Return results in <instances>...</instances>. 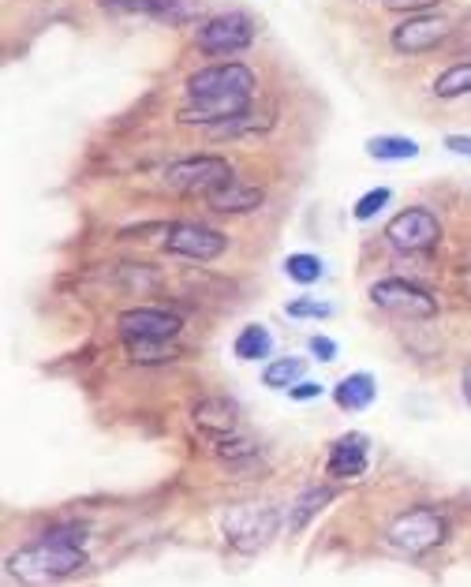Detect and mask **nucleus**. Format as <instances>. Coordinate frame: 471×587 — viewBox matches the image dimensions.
<instances>
[{
	"label": "nucleus",
	"instance_id": "obj_1",
	"mask_svg": "<svg viewBox=\"0 0 471 587\" xmlns=\"http://www.w3.org/2000/svg\"><path fill=\"white\" fill-rule=\"evenodd\" d=\"M255 98V72L247 64H214L187 75V105L176 113L180 124L214 128L221 120H232L251 109Z\"/></svg>",
	"mask_w": 471,
	"mask_h": 587
},
{
	"label": "nucleus",
	"instance_id": "obj_2",
	"mask_svg": "<svg viewBox=\"0 0 471 587\" xmlns=\"http://www.w3.org/2000/svg\"><path fill=\"white\" fill-rule=\"evenodd\" d=\"M86 565V535L79 528H53L42 539L19 546L8 558V573L23 587H49Z\"/></svg>",
	"mask_w": 471,
	"mask_h": 587
},
{
	"label": "nucleus",
	"instance_id": "obj_3",
	"mask_svg": "<svg viewBox=\"0 0 471 587\" xmlns=\"http://www.w3.org/2000/svg\"><path fill=\"white\" fill-rule=\"evenodd\" d=\"M281 509L270 502H240L229 505L221 513V531H225V543L240 554H258L262 546H270V539L281 531Z\"/></svg>",
	"mask_w": 471,
	"mask_h": 587
},
{
	"label": "nucleus",
	"instance_id": "obj_4",
	"mask_svg": "<svg viewBox=\"0 0 471 587\" xmlns=\"http://www.w3.org/2000/svg\"><path fill=\"white\" fill-rule=\"evenodd\" d=\"M445 535H449V524H445V516L438 509L412 505L400 516H393V524L386 528V546L397 550L400 558H423L434 546L445 543Z\"/></svg>",
	"mask_w": 471,
	"mask_h": 587
},
{
	"label": "nucleus",
	"instance_id": "obj_5",
	"mask_svg": "<svg viewBox=\"0 0 471 587\" xmlns=\"http://www.w3.org/2000/svg\"><path fill=\"white\" fill-rule=\"evenodd\" d=\"M255 19L247 12H221L210 15L206 23L195 30V45L210 57H236L247 45L255 42Z\"/></svg>",
	"mask_w": 471,
	"mask_h": 587
},
{
	"label": "nucleus",
	"instance_id": "obj_6",
	"mask_svg": "<svg viewBox=\"0 0 471 587\" xmlns=\"http://www.w3.org/2000/svg\"><path fill=\"white\" fill-rule=\"evenodd\" d=\"M371 303L378 311L397 318H412V322H423V318L438 315V300L430 296L427 288L412 285L404 277H386V281H374L371 285Z\"/></svg>",
	"mask_w": 471,
	"mask_h": 587
},
{
	"label": "nucleus",
	"instance_id": "obj_7",
	"mask_svg": "<svg viewBox=\"0 0 471 587\" xmlns=\"http://www.w3.org/2000/svg\"><path fill=\"white\" fill-rule=\"evenodd\" d=\"M442 240V221L423 210V206H412V210H400L393 221L386 225V244L400 255H415V251H427Z\"/></svg>",
	"mask_w": 471,
	"mask_h": 587
},
{
	"label": "nucleus",
	"instance_id": "obj_8",
	"mask_svg": "<svg viewBox=\"0 0 471 587\" xmlns=\"http://www.w3.org/2000/svg\"><path fill=\"white\" fill-rule=\"evenodd\" d=\"M161 180H165L169 187H176V191H195V195H206V191H214L217 184L232 180V165L225 158H217V154L180 158L165 169Z\"/></svg>",
	"mask_w": 471,
	"mask_h": 587
},
{
	"label": "nucleus",
	"instance_id": "obj_9",
	"mask_svg": "<svg viewBox=\"0 0 471 587\" xmlns=\"http://www.w3.org/2000/svg\"><path fill=\"white\" fill-rule=\"evenodd\" d=\"M225 247H229V236L206 229V225H191V221H176L165 232V251L176 258H191V262H214L225 255Z\"/></svg>",
	"mask_w": 471,
	"mask_h": 587
},
{
	"label": "nucleus",
	"instance_id": "obj_10",
	"mask_svg": "<svg viewBox=\"0 0 471 587\" xmlns=\"http://www.w3.org/2000/svg\"><path fill=\"white\" fill-rule=\"evenodd\" d=\"M449 23H445L442 15H408V19H400L393 34H389V45L397 49L400 57H419V53H430V49H438V45L449 38Z\"/></svg>",
	"mask_w": 471,
	"mask_h": 587
},
{
	"label": "nucleus",
	"instance_id": "obj_11",
	"mask_svg": "<svg viewBox=\"0 0 471 587\" xmlns=\"http://www.w3.org/2000/svg\"><path fill=\"white\" fill-rule=\"evenodd\" d=\"M116 330H120V341H176L184 322L161 307H131L116 318Z\"/></svg>",
	"mask_w": 471,
	"mask_h": 587
},
{
	"label": "nucleus",
	"instance_id": "obj_12",
	"mask_svg": "<svg viewBox=\"0 0 471 587\" xmlns=\"http://www.w3.org/2000/svg\"><path fill=\"white\" fill-rule=\"evenodd\" d=\"M371 464V438L367 434H344L329 445L326 472L333 479H359Z\"/></svg>",
	"mask_w": 471,
	"mask_h": 587
},
{
	"label": "nucleus",
	"instance_id": "obj_13",
	"mask_svg": "<svg viewBox=\"0 0 471 587\" xmlns=\"http://www.w3.org/2000/svg\"><path fill=\"white\" fill-rule=\"evenodd\" d=\"M202 199H206V206L217 210V214H251V210L262 206L266 191L255 184H243V180L232 176V180H225V184H217L214 191H206Z\"/></svg>",
	"mask_w": 471,
	"mask_h": 587
},
{
	"label": "nucleus",
	"instance_id": "obj_14",
	"mask_svg": "<svg viewBox=\"0 0 471 587\" xmlns=\"http://www.w3.org/2000/svg\"><path fill=\"white\" fill-rule=\"evenodd\" d=\"M191 419H195L199 430L214 434L217 442L221 438H236V430H240V408L232 401H225V397H206V401H199Z\"/></svg>",
	"mask_w": 471,
	"mask_h": 587
},
{
	"label": "nucleus",
	"instance_id": "obj_15",
	"mask_svg": "<svg viewBox=\"0 0 471 587\" xmlns=\"http://www.w3.org/2000/svg\"><path fill=\"white\" fill-rule=\"evenodd\" d=\"M374 397H378V382H374L367 371H356V374H344L341 382L333 386V401L337 408L344 412H363V408H371Z\"/></svg>",
	"mask_w": 471,
	"mask_h": 587
},
{
	"label": "nucleus",
	"instance_id": "obj_16",
	"mask_svg": "<svg viewBox=\"0 0 471 587\" xmlns=\"http://www.w3.org/2000/svg\"><path fill=\"white\" fill-rule=\"evenodd\" d=\"M232 352H236V359H243V363L266 359L273 352L270 330H266L262 322H251V326H243V330L236 333V344H232Z\"/></svg>",
	"mask_w": 471,
	"mask_h": 587
},
{
	"label": "nucleus",
	"instance_id": "obj_17",
	"mask_svg": "<svg viewBox=\"0 0 471 587\" xmlns=\"http://www.w3.org/2000/svg\"><path fill=\"white\" fill-rule=\"evenodd\" d=\"M367 154L374 161H412L419 158V143L404 139V135H374V139H367Z\"/></svg>",
	"mask_w": 471,
	"mask_h": 587
},
{
	"label": "nucleus",
	"instance_id": "obj_18",
	"mask_svg": "<svg viewBox=\"0 0 471 587\" xmlns=\"http://www.w3.org/2000/svg\"><path fill=\"white\" fill-rule=\"evenodd\" d=\"M303 371H307V363H303V359H288V356L273 359V363H266V371H262V386L292 389L303 378Z\"/></svg>",
	"mask_w": 471,
	"mask_h": 587
},
{
	"label": "nucleus",
	"instance_id": "obj_19",
	"mask_svg": "<svg viewBox=\"0 0 471 587\" xmlns=\"http://www.w3.org/2000/svg\"><path fill=\"white\" fill-rule=\"evenodd\" d=\"M434 94L438 98H464V94H471V60H460L453 68H445L434 79Z\"/></svg>",
	"mask_w": 471,
	"mask_h": 587
},
{
	"label": "nucleus",
	"instance_id": "obj_20",
	"mask_svg": "<svg viewBox=\"0 0 471 587\" xmlns=\"http://www.w3.org/2000/svg\"><path fill=\"white\" fill-rule=\"evenodd\" d=\"M124 352H128L131 363H143V367L172 363V359H176L172 341H124Z\"/></svg>",
	"mask_w": 471,
	"mask_h": 587
},
{
	"label": "nucleus",
	"instance_id": "obj_21",
	"mask_svg": "<svg viewBox=\"0 0 471 587\" xmlns=\"http://www.w3.org/2000/svg\"><path fill=\"white\" fill-rule=\"evenodd\" d=\"M101 12L109 15H146V19H165V0H98Z\"/></svg>",
	"mask_w": 471,
	"mask_h": 587
},
{
	"label": "nucleus",
	"instance_id": "obj_22",
	"mask_svg": "<svg viewBox=\"0 0 471 587\" xmlns=\"http://www.w3.org/2000/svg\"><path fill=\"white\" fill-rule=\"evenodd\" d=\"M322 258L318 255H288L285 258V277L288 281H296V285H314L318 277H322Z\"/></svg>",
	"mask_w": 471,
	"mask_h": 587
},
{
	"label": "nucleus",
	"instance_id": "obj_23",
	"mask_svg": "<svg viewBox=\"0 0 471 587\" xmlns=\"http://www.w3.org/2000/svg\"><path fill=\"white\" fill-rule=\"evenodd\" d=\"M273 120L266 116V120H258L255 109H247V113L232 116V120H221V124H214V128H206L214 139H225V135H243V131H255V128H270Z\"/></svg>",
	"mask_w": 471,
	"mask_h": 587
},
{
	"label": "nucleus",
	"instance_id": "obj_24",
	"mask_svg": "<svg viewBox=\"0 0 471 587\" xmlns=\"http://www.w3.org/2000/svg\"><path fill=\"white\" fill-rule=\"evenodd\" d=\"M326 498H329V490H307V494H303L300 502H296V509L288 513V528H292V531H300L303 524H307V516L318 513V509H322V502H326Z\"/></svg>",
	"mask_w": 471,
	"mask_h": 587
},
{
	"label": "nucleus",
	"instance_id": "obj_25",
	"mask_svg": "<svg viewBox=\"0 0 471 587\" xmlns=\"http://www.w3.org/2000/svg\"><path fill=\"white\" fill-rule=\"evenodd\" d=\"M202 15V0H165V19L169 27H184V23H195Z\"/></svg>",
	"mask_w": 471,
	"mask_h": 587
},
{
	"label": "nucleus",
	"instance_id": "obj_26",
	"mask_svg": "<svg viewBox=\"0 0 471 587\" xmlns=\"http://www.w3.org/2000/svg\"><path fill=\"white\" fill-rule=\"evenodd\" d=\"M389 199H393V191H389V187H374V191H367V195L356 202V210H352V214H356V221H371V217H378L382 210H386Z\"/></svg>",
	"mask_w": 471,
	"mask_h": 587
},
{
	"label": "nucleus",
	"instance_id": "obj_27",
	"mask_svg": "<svg viewBox=\"0 0 471 587\" xmlns=\"http://www.w3.org/2000/svg\"><path fill=\"white\" fill-rule=\"evenodd\" d=\"M285 311H288V318H329L333 315V307L322 300H296V303H288Z\"/></svg>",
	"mask_w": 471,
	"mask_h": 587
},
{
	"label": "nucleus",
	"instance_id": "obj_28",
	"mask_svg": "<svg viewBox=\"0 0 471 587\" xmlns=\"http://www.w3.org/2000/svg\"><path fill=\"white\" fill-rule=\"evenodd\" d=\"M307 348H311V356L322 359V363H333V359H337V341H329L322 333H314L311 341H307Z\"/></svg>",
	"mask_w": 471,
	"mask_h": 587
},
{
	"label": "nucleus",
	"instance_id": "obj_29",
	"mask_svg": "<svg viewBox=\"0 0 471 587\" xmlns=\"http://www.w3.org/2000/svg\"><path fill=\"white\" fill-rule=\"evenodd\" d=\"M288 397L292 401H314V397H322V386L318 382H296V386L288 389Z\"/></svg>",
	"mask_w": 471,
	"mask_h": 587
},
{
	"label": "nucleus",
	"instance_id": "obj_30",
	"mask_svg": "<svg viewBox=\"0 0 471 587\" xmlns=\"http://www.w3.org/2000/svg\"><path fill=\"white\" fill-rule=\"evenodd\" d=\"M393 12H408V15H419L423 8H430V4H438V0H386Z\"/></svg>",
	"mask_w": 471,
	"mask_h": 587
},
{
	"label": "nucleus",
	"instance_id": "obj_31",
	"mask_svg": "<svg viewBox=\"0 0 471 587\" xmlns=\"http://www.w3.org/2000/svg\"><path fill=\"white\" fill-rule=\"evenodd\" d=\"M445 150H453L460 158H471V135H445Z\"/></svg>",
	"mask_w": 471,
	"mask_h": 587
},
{
	"label": "nucleus",
	"instance_id": "obj_32",
	"mask_svg": "<svg viewBox=\"0 0 471 587\" xmlns=\"http://www.w3.org/2000/svg\"><path fill=\"white\" fill-rule=\"evenodd\" d=\"M460 389H464V401L471 404V367L464 371V378H460Z\"/></svg>",
	"mask_w": 471,
	"mask_h": 587
}]
</instances>
